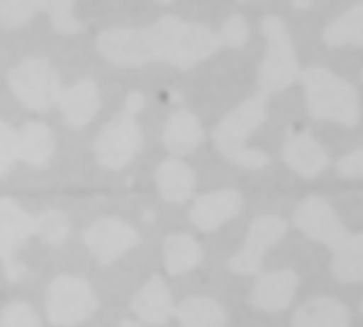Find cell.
Returning <instances> with one entry per match:
<instances>
[{
  "mask_svg": "<svg viewBox=\"0 0 363 327\" xmlns=\"http://www.w3.org/2000/svg\"><path fill=\"white\" fill-rule=\"evenodd\" d=\"M98 51L117 66H145L166 62L191 68L221 47L219 34L200 23L164 15L145 28H108L96 38Z\"/></svg>",
  "mask_w": 363,
  "mask_h": 327,
  "instance_id": "obj_1",
  "label": "cell"
},
{
  "mask_svg": "<svg viewBox=\"0 0 363 327\" xmlns=\"http://www.w3.org/2000/svg\"><path fill=\"white\" fill-rule=\"evenodd\" d=\"M268 106H266V96H253L245 100L240 106H236L232 113H228L221 123L215 128V145L217 149L236 166L242 168H264L270 164L268 153L259 149H249L245 143L247 138L266 121Z\"/></svg>",
  "mask_w": 363,
  "mask_h": 327,
  "instance_id": "obj_2",
  "label": "cell"
},
{
  "mask_svg": "<svg viewBox=\"0 0 363 327\" xmlns=\"http://www.w3.org/2000/svg\"><path fill=\"white\" fill-rule=\"evenodd\" d=\"M308 111L315 119H328L342 126L359 121V98L351 83L325 68H306L302 72Z\"/></svg>",
  "mask_w": 363,
  "mask_h": 327,
  "instance_id": "obj_3",
  "label": "cell"
},
{
  "mask_svg": "<svg viewBox=\"0 0 363 327\" xmlns=\"http://www.w3.org/2000/svg\"><path fill=\"white\" fill-rule=\"evenodd\" d=\"M13 96L32 111H47L60 102L62 81L57 70L43 57H28L9 72Z\"/></svg>",
  "mask_w": 363,
  "mask_h": 327,
  "instance_id": "obj_4",
  "label": "cell"
},
{
  "mask_svg": "<svg viewBox=\"0 0 363 327\" xmlns=\"http://www.w3.org/2000/svg\"><path fill=\"white\" fill-rule=\"evenodd\" d=\"M262 32L268 38V53L259 68V87L262 94H272L294 83L298 77V57L283 19L266 17L262 21Z\"/></svg>",
  "mask_w": 363,
  "mask_h": 327,
  "instance_id": "obj_5",
  "label": "cell"
},
{
  "mask_svg": "<svg viewBox=\"0 0 363 327\" xmlns=\"http://www.w3.org/2000/svg\"><path fill=\"white\" fill-rule=\"evenodd\" d=\"M98 300L91 287L77 277H57L47 287L45 309L53 326L72 327L94 315Z\"/></svg>",
  "mask_w": 363,
  "mask_h": 327,
  "instance_id": "obj_6",
  "label": "cell"
},
{
  "mask_svg": "<svg viewBox=\"0 0 363 327\" xmlns=\"http://www.w3.org/2000/svg\"><path fill=\"white\" fill-rule=\"evenodd\" d=\"M140 143H143V134L136 123V117L123 111L117 117H113L96 138L98 164L108 170H119L132 162V157L140 149Z\"/></svg>",
  "mask_w": 363,
  "mask_h": 327,
  "instance_id": "obj_7",
  "label": "cell"
},
{
  "mask_svg": "<svg viewBox=\"0 0 363 327\" xmlns=\"http://www.w3.org/2000/svg\"><path fill=\"white\" fill-rule=\"evenodd\" d=\"M287 234V223L281 217L268 215L251 223L242 249L228 262V268L236 275H255L268 255V251L281 243Z\"/></svg>",
  "mask_w": 363,
  "mask_h": 327,
  "instance_id": "obj_8",
  "label": "cell"
},
{
  "mask_svg": "<svg viewBox=\"0 0 363 327\" xmlns=\"http://www.w3.org/2000/svg\"><path fill=\"white\" fill-rule=\"evenodd\" d=\"M294 221H296V228L304 236H308L315 243L328 245L332 249L349 236L336 211L323 198H317V196L306 198L296 209Z\"/></svg>",
  "mask_w": 363,
  "mask_h": 327,
  "instance_id": "obj_9",
  "label": "cell"
},
{
  "mask_svg": "<svg viewBox=\"0 0 363 327\" xmlns=\"http://www.w3.org/2000/svg\"><path fill=\"white\" fill-rule=\"evenodd\" d=\"M83 240L102 264H111L138 243V234L130 223L104 217L87 228Z\"/></svg>",
  "mask_w": 363,
  "mask_h": 327,
  "instance_id": "obj_10",
  "label": "cell"
},
{
  "mask_svg": "<svg viewBox=\"0 0 363 327\" xmlns=\"http://www.w3.org/2000/svg\"><path fill=\"white\" fill-rule=\"evenodd\" d=\"M298 285L300 279L294 270H274L262 275L251 292V304L266 313H281L291 304Z\"/></svg>",
  "mask_w": 363,
  "mask_h": 327,
  "instance_id": "obj_11",
  "label": "cell"
},
{
  "mask_svg": "<svg viewBox=\"0 0 363 327\" xmlns=\"http://www.w3.org/2000/svg\"><path fill=\"white\" fill-rule=\"evenodd\" d=\"M242 209V198L238 192H213L198 198L191 206V223L202 232H215L230 219H234Z\"/></svg>",
  "mask_w": 363,
  "mask_h": 327,
  "instance_id": "obj_12",
  "label": "cell"
},
{
  "mask_svg": "<svg viewBox=\"0 0 363 327\" xmlns=\"http://www.w3.org/2000/svg\"><path fill=\"white\" fill-rule=\"evenodd\" d=\"M34 234V219L11 198H0V260L11 268L13 255Z\"/></svg>",
  "mask_w": 363,
  "mask_h": 327,
  "instance_id": "obj_13",
  "label": "cell"
},
{
  "mask_svg": "<svg viewBox=\"0 0 363 327\" xmlns=\"http://www.w3.org/2000/svg\"><path fill=\"white\" fill-rule=\"evenodd\" d=\"M283 157L291 170H296L298 174L308 177V179L321 174L330 164L325 149L308 132L289 134L285 140V147H283Z\"/></svg>",
  "mask_w": 363,
  "mask_h": 327,
  "instance_id": "obj_14",
  "label": "cell"
},
{
  "mask_svg": "<svg viewBox=\"0 0 363 327\" xmlns=\"http://www.w3.org/2000/svg\"><path fill=\"white\" fill-rule=\"evenodd\" d=\"M60 109H62L64 121L70 128L87 126L100 109V94H98L96 83L89 79H83L70 85L68 89H64L60 96Z\"/></svg>",
  "mask_w": 363,
  "mask_h": 327,
  "instance_id": "obj_15",
  "label": "cell"
},
{
  "mask_svg": "<svg viewBox=\"0 0 363 327\" xmlns=\"http://www.w3.org/2000/svg\"><path fill=\"white\" fill-rule=\"evenodd\" d=\"M132 313L145 323L160 326L172 313V296L160 277H153L132 300Z\"/></svg>",
  "mask_w": 363,
  "mask_h": 327,
  "instance_id": "obj_16",
  "label": "cell"
},
{
  "mask_svg": "<svg viewBox=\"0 0 363 327\" xmlns=\"http://www.w3.org/2000/svg\"><path fill=\"white\" fill-rule=\"evenodd\" d=\"M291 327H351V313L334 298H315L296 311Z\"/></svg>",
  "mask_w": 363,
  "mask_h": 327,
  "instance_id": "obj_17",
  "label": "cell"
},
{
  "mask_svg": "<svg viewBox=\"0 0 363 327\" xmlns=\"http://www.w3.org/2000/svg\"><path fill=\"white\" fill-rule=\"evenodd\" d=\"M204 140V130L198 117L189 111H177L170 115L164 128V145L174 155H187Z\"/></svg>",
  "mask_w": 363,
  "mask_h": 327,
  "instance_id": "obj_18",
  "label": "cell"
},
{
  "mask_svg": "<svg viewBox=\"0 0 363 327\" xmlns=\"http://www.w3.org/2000/svg\"><path fill=\"white\" fill-rule=\"evenodd\" d=\"M155 181H157V189L164 196V200L174 202V204H181L187 198H191L194 189H196V174L181 160L162 162L155 172Z\"/></svg>",
  "mask_w": 363,
  "mask_h": 327,
  "instance_id": "obj_19",
  "label": "cell"
},
{
  "mask_svg": "<svg viewBox=\"0 0 363 327\" xmlns=\"http://www.w3.org/2000/svg\"><path fill=\"white\" fill-rule=\"evenodd\" d=\"M53 134L40 121H30L17 132V157L30 166H45L53 155Z\"/></svg>",
  "mask_w": 363,
  "mask_h": 327,
  "instance_id": "obj_20",
  "label": "cell"
},
{
  "mask_svg": "<svg viewBox=\"0 0 363 327\" xmlns=\"http://www.w3.org/2000/svg\"><path fill=\"white\" fill-rule=\"evenodd\" d=\"M332 272L342 283H363V232L347 236L334 247Z\"/></svg>",
  "mask_w": 363,
  "mask_h": 327,
  "instance_id": "obj_21",
  "label": "cell"
},
{
  "mask_svg": "<svg viewBox=\"0 0 363 327\" xmlns=\"http://www.w3.org/2000/svg\"><path fill=\"white\" fill-rule=\"evenodd\" d=\"M164 262L170 275L189 272L202 262V247L189 234H170L164 240Z\"/></svg>",
  "mask_w": 363,
  "mask_h": 327,
  "instance_id": "obj_22",
  "label": "cell"
},
{
  "mask_svg": "<svg viewBox=\"0 0 363 327\" xmlns=\"http://www.w3.org/2000/svg\"><path fill=\"white\" fill-rule=\"evenodd\" d=\"M177 319L183 327H225L228 317L221 304L208 298H189L179 304Z\"/></svg>",
  "mask_w": 363,
  "mask_h": 327,
  "instance_id": "obj_23",
  "label": "cell"
},
{
  "mask_svg": "<svg viewBox=\"0 0 363 327\" xmlns=\"http://www.w3.org/2000/svg\"><path fill=\"white\" fill-rule=\"evenodd\" d=\"M325 43L330 47L359 45L363 47V2L340 15L334 23L325 28Z\"/></svg>",
  "mask_w": 363,
  "mask_h": 327,
  "instance_id": "obj_24",
  "label": "cell"
},
{
  "mask_svg": "<svg viewBox=\"0 0 363 327\" xmlns=\"http://www.w3.org/2000/svg\"><path fill=\"white\" fill-rule=\"evenodd\" d=\"M43 9L45 0H0V26L9 30L21 28Z\"/></svg>",
  "mask_w": 363,
  "mask_h": 327,
  "instance_id": "obj_25",
  "label": "cell"
},
{
  "mask_svg": "<svg viewBox=\"0 0 363 327\" xmlns=\"http://www.w3.org/2000/svg\"><path fill=\"white\" fill-rule=\"evenodd\" d=\"M70 232V223L64 213L47 211L34 219V234H38L49 245H62Z\"/></svg>",
  "mask_w": 363,
  "mask_h": 327,
  "instance_id": "obj_26",
  "label": "cell"
},
{
  "mask_svg": "<svg viewBox=\"0 0 363 327\" xmlns=\"http://www.w3.org/2000/svg\"><path fill=\"white\" fill-rule=\"evenodd\" d=\"M74 2L77 0H45V11L53 28L62 34H74L83 28V23L72 15Z\"/></svg>",
  "mask_w": 363,
  "mask_h": 327,
  "instance_id": "obj_27",
  "label": "cell"
},
{
  "mask_svg": "<svg viewBox=\"0 0 363 327\" xmlns=\"http://www.w3.org/2000/svg\"><path fill=\"white\" fill-rule=\"evenodd\" d=\"M0 327H40L38 315L26 302H11L0 315Z\"/></svg>",
  "mask_w": 363,
  "mask_h": 327,
  "instance_id": "obj_28",
  "label": "cell"
},
{
  "mask_svg": "<svg viewBox=\"0 0 363 327\" xmlns=\"http://www.w3.org/2000/svg\"><path fill=\"white\" fill-rule=\"evenodd\" d=\"M17 157V132L0 119V177L13 166Z\"/></svg>",
  "mask_w": 363,
  "mask_h": 327,
  "instance_id": "obj_29",
  "label": "cell"
},
{
  "mask_svg": "<svg viewBox=\"0 0 363 327\" xmlns=\"http://www.w3.org/2000/svg\"><path fill=\"white\" fill-rule=\"evenodd\" d=\"M221 43L223 45H230V47H242L249 38V28H247V21L240 17V15H234L230 17L223 28H221V34H219Z\"/></svg>",
  "mask_w": 363,
  "mask_h": 327,
  "instance_id": "obj_30",
  "label": "cell"
},
{
  "mask_svg": "<svg viewBox=\"0 0 363 327\" xmlns=\"http://www.w3.org/2000/svg\"><path fill=\"white\" fill-rule=\"evenodd\" d=\"M336 166H338V172L342 177H349V179L363 177V149H357V151L345 155Z\"/></svg>",
  "mask_w": 363,
  "mask_h": 327,
  "instance_id": "obj_31",
  "label": "cell"
},
{
  "mask_svg": "<svg viewBox=\"0 0 363 327\" xmlns=\"http://www.w3.org/2000/svg\"><path fill=\"white\" fill-rule=\"evenodd\" d=\"M143 106H145V96H143V94H138V92H132V94L125 98V106H123V111H128V113L136 115Z\"/></svg>",
  "mask_w": 363,
  "mask_h": 327,
  "instance_id": "obj_32",
  "label": "cell"
},
{
  "mask_svg": "<svg viewBox=\"0 0 363 327\" xmlns=\"http://www.w3.org/2000/svg\"><path fill=\"white\" fill-rule=\"evenodd\" d=\"M119 327H138V323H136V321H132V319H125V321H123Z\"/></svg>",
  "mask_w": 363,
  "mask_h": 327,
  "instance_id": "obj_33",
  "label": "cell"
},
{
  "mask_svg": "<svg viewBox=\"0 0 363 327\" xmlns=\"http://www.w3.org/2000/svg\"><path fill=\"white\" fill-rule=\"evenodd\" d=\"M157 2H162V4H168V2H172V0H157Z\"/></svg>",
  "mask_w": 363,
  "mask_h": 327,
  "instance_id": "obj_34",
  "label": "cell"
},
{
  "mask_svg": "<svg viewBox=\"0 0 363 327\" xmlns=\"http://www.w3.org/2000/svg\"><path fill=\"white\" fill-rule=\"evenodd\" d=\"M362 313H363V302H362Z\"/></svg>",
  "mask_w": 363,
  "mask_h": 327,
  "instance_id": "obj_35",
  "label": "cell"
}]
</instances>
